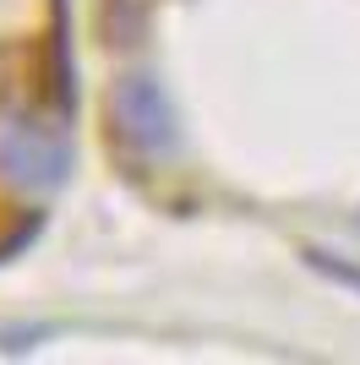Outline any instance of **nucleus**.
<instances>
[{
  "label": "nucleus",
  "instance_id": "obj_2",
  "mask_svg": "<svg viewBox=\"0 0 360 365\" xmlns=\"http://www.w3.org/2000/svg\"><path fill=\"white\" fill-rule=\"evenodd\" d=\"M115 125L136 153H169L175 148V109L153 76H126L115 88Z\"/></svg>",
  "mask_w": 360,
  "mask_h": 365
},
{
  "label": "nucleus",
  "instance_id": "obj_1",
  "mask_svg": "<svg viewBox=\"0 0 360 365\" xmlns=\"http://www.w3.org/2000/svg\"><path fill=\"white\" fill-rule=\"evenodd\" d=\"M66 164H71V153H66V137L55 125L33 120V115H11L0 125V175L11 185L49 191V185L66 180Z\"/></svg>",
  "mask_w": 360,
  "mask_h": 365
},
{
  "label": "nucleus",
  "instance_id": "obj_3",
  "mask_svg": "<svg viewBox=\"0 0 360 365\" xmlns=\"http://www.w3.org/2000/svg\"><path fill=\"white\" fill-rule=\"evenodd\" d=\"M306 262H311V273H322V278H333V284H344V289H355L360 294V267L355 262H339V257H328V251H306Z\"/></svg>",
  "mask_w": 360,
  "mask_h": 365
}]
</instances>
